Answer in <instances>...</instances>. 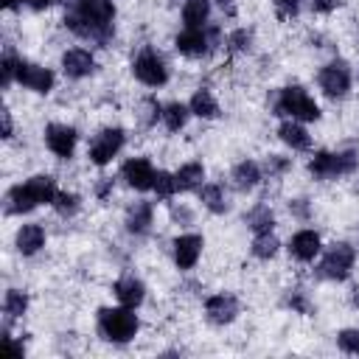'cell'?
Segmentation results:
<instances>
[{"instance_id":"cell-1","label":"cell","mask_w":359,"mask_h":359,"mask_svg":"<svg viewBox=\"0 0 359 359\" xmlns=\"http://www.w3.org/2000/svg\"><path fill=\"white\" fill-rule=\"evenodd\" d=\"M98 325H101V334L112 342H126L135 337L137 331V317L129 311V309H101L98 314Z\"/></svg>"},{"instance_id":"cell-2","label":"cell","mask_w":359,"mask_h":359,"mask_svg":"<svg viewBox=\"0 0 359 359\" xmlns=\"http://www.w3.org/2000/svg\"><path fill=\"white\" fill-rule=\"evenodd\" d=\"M278 109H280V112H289L292 118H303V121H317V118H320L317 104H314V101L306 95V90H300V87H286V90L280 93Z\"/></svg>"},{"instance_id":"cell-3","label":"cell","mask_w":359,"mask_h":359,"mask_svg":"<svg viewBox=\"0 0 359 359\" xmlns=\"http://www.w3.org/2000/svg\"><path fill=\"white\" fill-rule=\"evenodd\" d=\"M356 165V154L353 151H345V154H328V151H320L314 160H311V174L314 177H334V174H348L353 171Z\"/></svg>"},{"instance_id":"cell-4","label":"cell","mask_w":359,"mask_h":359,"mask_svg":"<svg viewBox=\"0 0 359 359\" xmlns=\"http://www.w3.org/2000/svg\"><path fill=\"white\" fill-rule=\"evenodd\" d=\"M135 76H137L143 84H149V87H160V84H165L168 70H165V65H163V59H160L157 53L143 50V53L135 59Z\"/></svg>"},{"instance_id":"cell-5","label":"cell","mask_w":359,"mask_h":359,"mask_svg":"<svg viewBox=\"0 0 359 359\" xmlns=\"http://www.w3.org/2000/svg\"><path fill=\"white\" fill-rule=\"evenodd\" d=\"M121 146H123V132L121 129H104L101 135H95V140L90 146V157L95 165H104L118 154Z\"/></svg>"},{"instance_id":"cell-6","label":"cell","mask_w":359,"mask_h":359,"mask_svg":"<svg viewBox=\"0 0 359 359\" xmlns=\"http://www.w3.org/2000/svg\"><path fill=\"white\" fill-rule=\"evenodd\" d=\"M351 266H353V250L348 244H334L328 255L323 258V275L337 278V280H342L351 272Z\"/></svg>"},{"instance_id":"cell-7","label":"cell","mask_w":359,"mask_h":359,"mask_svg":"<svg viewBox=\"0 0 359 359\" xmlns=\"http://www.w3.org/2000/svg\"><path fill=\"white\" fill-rule=\"evenodd\" d=\"M17 79L25 87L36 90V93H48L53 87V73L48 67H36V65H28V62H20L17 65Z\"/></svg>"},{"instance_id":"cell-8","label":"cell","mask_w":359,"mask_h":359,"mask_svg":"<svg viewBox=\"0 0 359 359\" xmlns=\"http://www.w3.org/2000/svg\"><path fill=\"white\" fill-rule=\"evenodd\" d=\"M320 87L328 93V95H345L348 87H351V73L345 65H328L323 67L320 73Z\"/></svg>"},{"instance_id":"cell-9","label":"cell","mask_w":359,"mask_h":359,"mask_svg":"<svg viewBox=\"0 0 359 359\" xmlns=\"http://www.w3.org/2000/svg\"><path fill=\"white\" fill-rule=\"evenodd\" d=\"M45 140H48V149L59 157H70L73 154V146H76V132L70 126H62V123H50L48 132H45Z\"/></svg>"},{"instance_id":"cell-10","label":"cell","mask_w":359,"mask_h":359,"mask_svg":"<svg viewBox=\"0 0 359 359\" xmlns=\"http://www.w3.org/2000/svg\"><path fill=\"white\" fill-rule=\"evenodd\" d=\"M123 177H126V182H129L132 188H137V191H146V188L154 185V168H151V163L143 160V157L129 160V163L123 165Z\"/></svg>"},{"instance_id":"cell-11","label":"cell","mask_w":359,"mask_h":359,"mask_svg":"<svg viewBox=\"0 0 359 359\" xmlns=\"http://www.w3.org/2000/svg\"><path fill=\"white\" fill-rule=\"evenodd\" d=\"M199 250H202V238L199 236H180L174 241V258L180 264V269H191L199 258Z\"/></svg>"},{"instance_id":"cell-12","label":"cell","mask_w":359,"mask_h":359,"mask_svg":"<svg viewBox=\"0 0 359 359\" xmlns=\"http://www.w3.org/2000/svg\"><path fill=\"white\" fill-rule=\"evenodd\" d=\"M289 250H292L294 258H300V261H311V258L320 252V236H317L314 230H300V233H294Z\"/></svg>"},{"instance_id":"cell-13","label":"cell","mask_w":359,"mask_h":359,"mask_svg":"<svg viewBox=\"0 0 359 359\" xmlns=\"http://www.w3.org/2000/svg\"><path fill=\"white\" fill-rule=\"evenodd\" d=\"M236 314H238L236 297H230V294H213V297L208 300V317H210L213 323H230Z\"/></svg>"},{"instance_id":"cell-14","label":"cell","mask_w":359,"mask_h":359,"mask_svg":"<svg viewBox=\"0 0 359 359\" xmlns=\"http://www.w3.org/2000/svg\"><path fill=\"white\" fill-rule=\"evenodd\" d=\"M177 50L185 53V56H202L208 50V39L199 28H188L177 36Z\"/></svg>"},{"instance_id":"cell-15","label":"cell","mask_w":359,"mask_h":359,"mask_svg":"<svg viewBox=\"0 0 359 359\" xmlns=\"http://www.w3.org/2000/svg\"><path fill=\"white\" fill-rule=\"evenodd\" d=\"M62 67H65L67 76L81 79V76H87L93 70V56L87 50H67L65 59H62Z\"/></svg>"},{"instance_id":"cell-16","label":"cell","mask_w":359,"mask_h":359,"mask_svg":"<svg viewBox=\"0 0 359 359\" xmlns=\"http://www.w3.org/2000/svg\"><path fill=\"white\" fill-rule=\"evenodd\" d=\"M42 241H45V233H42L39 224H25V227L17 233V247H20L22 255L36 252V250L42 247Z\"/></svg>"},{"instance_id":"cell-17","label":"cell","mask_w":359,"mask_h":359,"mask_svg":"<svg viewBox=\"0 0 359 359\" xmlns=\"http://www.w3.org/2000/svg\"><path fill=\"white\" fill-rule=\"evenodd\" d=\"M115 294H118V300L123 303V306H137L140 300H143V283L140 280H135V278H123V280H118L115 283Z\"/></svg>"},{"instance_id":"cell-18","label":"cell","mask_w":359,"mask_h":359,"mask_svg":"<svg viewBox=\"0 0 359 359\" xmlns=\"http://www.w3.org/2000/svg\"><path fill=\"white\" fill-rule=\"evenodd\" d=\"M8 210H14V213H22V210H31V208H36L39 205V199L34 196V191H31V185L25 182V185H17V188H11V194H8Z\"/></svg>"},{"instance_id":"cell-19","label":"cell","mask_w":359,"mask_h":359,"mask_svg":"<svg viewBox=\"0 0 359 359\" xmlns=\"http://www.w3.org/2000/svg\"><path fill=\"white\" fill-rule=\"evenodd\" d=\"M208 11H210L208 0H188L185 8H182V20H185L188 28H199L208 20Z\"/></svg>"},{"instance_id":"cell-20","label":"cell","mask_w":359,"mask_h":359,"mask_svg":"<svg viewBox=\"0 0 359 359\" xmlns=\"http://www.w3.org/2000/svg\"><path fill=\"white\" fill-rule=\"evenodd\" d=\"M191 109H194L199 118H216V115H219V107H216V101H213V95H210L208 90L194 93V98H191Z\"/></svg>"},{"instance_id":"cell-21","label":"cell","mask_w":359,"mask_h":359,"mask_svg":"<svg viewBox=\"0 0 359 359\" xmlns=\"http://www.w3.org/2000/svg\"><path fill=\"white\" fill-rule=\"evenodd\" d=\"M278 132H280L283 143H289L292 149H309V132L303 126H297V123H280Z\"/></svg>"},{"instance_id":"cell-22","label":"cell","mask_w":359,"mask_h":359,"mask_svg":"<svg viewBox=\"0 0 359 359\" xmlns=\"http://www.w3.org/2000/svg\"><path fill=\"white\" fill-rule=\"evenodd\" d=\"M149 222H151V205H149V202H137V205L129 210V216H126V227L135 230V233L146 230Z\"/></svg>"},{"instance_id":"cell-23","label":"cell","mask_w":359,"mask_h":359,"mask_svg":"<svg viewBox=\"0 0 359 359\" xmlns=\"http://www.w3.org/2000/svg\"><path fill=\"white\" fill-rule=\"evenodd\" d=\"M258 177H261V171H258V165H255V163H250V160L238 163V165H236V171H233V180H236L241 188L255 185V182H258Z\"/></svg>"},{"instance_id":"cell-24","label":"cell","mask_w":359,"mask_h":359,"mask_svg":"<svg viewBox=\"0 0 359 359\" xmlns=\"http://www.w3.org/2000/svg\"><path fill=\"white\" fill-rule=\"evenodd\" d=\"M202 177H205L202 165H199V163H188V165H182V168L177 171V185H180V188H196Z\"/></svg>"},{"instance_id":"cell-25","label":"cell","mask_w":359,"mask_h":359,"mask_svg":"<svg viewBox=\"0 0 359 359\" xmlns=\"http://www.w3.org/2000/svg\"><path fill=\"white\" fill-rule=\"evenodd\" d=\"M28 185H31V191L39 202H53V196L59 194L50 177H34V180H28Z\"/></svg>"},{"instance_id":"cell-26","label":"cell","mask_w":359,"mask_h":359,"mask_svg":"<svg viewBox=\"0 0 359 359\" xmlns=\"http://www.w3.org/2000/svg\"><path fill=\"white\" fill-rule=\"evenodd\" d=\"M247 224H250L255 233H269V227H272V213H269V208H266V205H258V208L247 216Z\"/></svg>"},{"instance_id":"cell-27","label":"cell","mask_w":359,"mask_h":359,"mask_svg":"<svg viewBox=\"0 0 359 359\" xmlns=\"http://www.w3.org/2000/svg\"><path fill=\"white\" fill-rule=\"evenodd\" d=\"M185 118H188V109H185L182 104H168L165 112H163V121H165V126H168L171 132L182 129V126H185Z\"/></svg>"},{"instance_id":"cell-28","label":"cell","mask_w":359,"mask_h":359,"mask_svg":"<svg viewBox=\"0 0 359 359\" xmlns=\"http://www.w3.org/2000/svg\"><path fill=\"white\" fill-rule=\"evenodd\" d=\"M275 250H278L275 236H269V233H258V238H255V244H252V252H255L258 258H272Z\"/></svg>"},{"instance_id":"cell-29","label":"cell","mask_w":359,"mask_h":359,"mask_svg":"<svg viewBox=\"0 0 359 359\" xmlns=\"http://www.w3.org/2000/svg\"><path fill=\"white\" fill-rule=\"evenodd\" d=\"M202 202L213 210V213H222L224 210V199H222V188L219 185H205L202 188Z\"/></svg>"},{"instance_id":"cell-30","label":"cell","mask_w":359,"mask_h":359,"mask_svg":"<svg viewBox=\"0 0 359 359\" xmlns=\"http://www.w3.org/2000/svg\"><path fill=\"white\" fill-rule=\"evenodd\" d=\"M160 196H171L180 185H177V177H171V174H165V171H157L154 174V185H151Z\"/></svg>"},{"instance_id":"cell-31","label":"cell","mask_w":359,"mask_h":359,"mask_svg":"<svg viewBox=\"0 0 359 359\" xmlns=\"http://www.w3.org/2000/svg\"><path fill=\"white\" fill-rule=\"evenodd\" d=\"M25 306H28V300H25V294H22V292L11 289V292L6 294V314H11V317H20V314L25 311Z\"/></svg>"},{"instance_id":"cell-32","label":"cell","mask_w":359,"mask_h":359,"mask_svg":"<svg viewBox=\"0 0 359 359\" xmlns=\"http://www.w3.org/2000/svg\"><path fill=\"white\" fill-rule=\"evenodd\" d=\"M53 205H56L59 213H73V210L79 208V199H76L73 194H62V191H59V194L53 196Z\"/></svg>"},{"instance_id":"cell-33","label":"cell","mask_w":359,"mask_h":359,"mask_svg":"<svg viewBox=\"0 0 359 359\" xmlns=\"http://www.w3.org/2000/svg\"><path fill=\"white\" fill-rule=\"evenodd\" d=\"M339 348L348 351V353H359V331H353V328L342 331L339 334Z\"/></svg>"},{"instance_id":"cell-34","label":"cell","mask_w":359,"mask_h":359,"mask_svg":"<svg viewBox=\"0 0 359 359\" xmlns=\"http://www.w3.org/2000/svg\"><path fill=\"white\" fill-rule=\"evenodd\" d=\"M17 65L20 62H14L11 53H6V59H3V84H11V79L17 76Z\"/></svg>"},{"instance_id":"cell-35","label":"cell","mask_w":359,"mask_h":359,"mask_svg":"<svg viewBox=\"0 0 359 359\" xmlns=\"http://www.w3.org/2000/svg\"><path fill=\"white\" fill-rule=\"evenodd\" d=\"M275 3H278V8H280V14H283V17L297 11V0H275Z\"/></svg>"},{"instance_id":"cell-36","label":"cell","mask_w":359,"mask_h":359,"mask_svg":"<svg viewBox=\"0 0 359 359\" xmlns=\"http://www.w3.org/2000/svg\"><path fill=\"white\" fill-rule=\"evenodd\" d=\"M244 42H250V34L247 31H236L233 34V48H247Z\"/></svg>"},{"instance_id":"cell-37","label":"cell","mask_w":359,"mask_h":359,"mask_svg":"<svg viewBox=\"0 0 359 359\" xmlns=\"http://www.w3.org/2000/svg\"><path fill=\"white\" fill-rule=\"evenodd\" d=\"M311 6H314L317 11H331V8L337 6V0H311Z\"/></svg>"},{"instance_id":"cell-38","label":"cell","mask_w":359,"mask_h":359,"mask_svg":"<svg viewBox=\"0 0 359 359\" xmlns=\"http://www.w3.org/2000/svg\"><path fill=\"white\" fill-rule=\"evenodd\" d=\"M11 135V118H8V112H3V137H8Z\"/></svg>"},{"instance_id":"cell-39","label":"cell","mask_w":359,"mask_h":359,"mask_svg":"<svg viewBox=\"0 0 359 359\" xmlns=\"http://www.w3.org/2000/svg\"><path fill=\"white\" fill-rule=\"evenodd\" d=\"M28 6H31V8H36V11H42V8H48V6H50V0H28Z\"/></svg>"},{"instance_id":"cell-40","label":"cell","mask_w":359,"mask_h":359,"mask_svg":"<svg viewBox=\"0 0 359 359\" xmlns=\"http://www.w3.org/2000/svg\"><path fill=\"white\" fill-rule=\"evenodd\" d=\"M3 6H6V8H17V6H20V0H3Z\"/></svg>"}]
</instances>
